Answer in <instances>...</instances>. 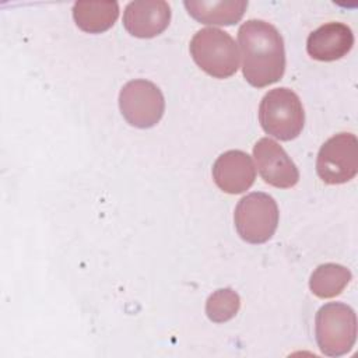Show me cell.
<instances>
[{"label": "cell", "mask_w": 358, "mask_h": 358, "mask_svg": "<svg viewBox=\"0 0 358 358\" xmlns=\"http://www.w3.org/2000/svg\"><path fill=\"white\" fill-rule=\"evenodd\" d=\"M245 80L257 88L277 83L285 70L284 41L278 29L263 20H248L238 29Z\"/></svg>", "instance_id": "6da1fadb"}, {"label": "cell", "mask_w": 358, "mask_h": 358, "mask_svg": "<svg viewBox=\"0 0 358 358\" xmlns=\"http://www.w3.org/2000/svg\"><path fill=\"white\" fill-rule=\"evenodd\" d=\"M194 63L214 78H228L239 67V50L234 38L220 28H203L189 45Z\"/></svg>", "instance_id": "7a4b0ae2"}, {"label": "cell", "mask_w": 358, "mask_h": 358, "mask_svg": "<svg viewBox=\"0 0 358 358\" xmlns=\"http://www.w3.org/2000/svg\"><path fill=\"white\" fill-rule=\"evenodd\" d=\"M259 122L267 134L281 141L298 137L305 123L299 96L285 87L268 91L259 105Z\"/></svg>", "instance_id": "3957f363"}, {"label": "cell", "mask_w": 358, "mask_h": 358, "mask_svg": "<svg viewBox=\"0 0 358 358\" xmlns=\"http://www.w3.org/2000/svg\"><path fill=\"white\" fill-rule=\"evenodd\" d=\"M315 334L320 351L341 357L351 351L357 340V316L351 306L341 302L323 305L315 319Z\"/></svg>", "instance_id": "277c9868"}, {"label": "cell", "mask_w": 358, "mask_h": 358, "mask_svg": "<svg viewBox=\"0 0 358 358\" xmlns=\"http://www.w3.org/2000/svg\"><path fill=\"white\" fill-rule=\"evenodd\" d=\"M278 207L275 200L262 192L243 196L234 213L238 235L249 243H264L275 232L278 225Z\"/></svg>", "instance_id": "5b68a950"}, {"label": "cell", "mask_w": 358, "mask_h": 358, "mask_svg": "<svg viewBox=\"0 0 358 358\" xmlns=\"http://www.w3.org/2000/svg\"><path fill=\"white\" fill-rule=\"evenodd\" d=\"M119 108L129 124L138 129H148L161 120L165 112V99L154 83L138 78L122 87Z\"/></svg>", "instance_id": "8992f818"}, {"label": "cell", "mask_w": 358, "mask_h": 358, "mask_svg": "<svg viewBox=\"0 0 358 358\" xmlns=\"http://www.w3.org/2000/svg\"><path fill=\"white\" fill-rule=\"evenodd\" d=\"M316 172L327 185H341L358 172V140L352 133H338L323 143L317 152Z\"/></svg>", "instance_id": "52a82bcc"}, {"label": "cell", "mask_w": 358, "mask_h": 358, "mask_svg": "<svg viewBox=\"0 0 358 358\" xmlns=\"http://www.w3.org/2000/svg\"><path fill=\"white\" fill-rule=\"evenodd\" d=\"M256 168L262 179L280 189H289L299 180V171L285 150L268 137L260 138L253 147Z\"/></svg>", "instance_id": "ba28073f"}, {"label": "cell", "mask_w": 358, "mask_h": 358, "mask_svg": "<svg viewBox=\"0 0 358 358\" xmlns=\"http://www.w3.org/2000/svg\"><path fill=\"white\" fill-rule=\"evenodd\" d=\"M171 21V7L164 0L130 1L123 13L126 31L137 38H154L162 34Z\"/></svg>", "instance_id": "9c48e42d"}, {"label": "cell", "mask_w": 358, "mask_h": 358, "mask_svg": "<svg viewBox=\"0 0 358 358\" xmlns=\"http://www.w3.org/2000/svg\"><path fill=\"white\" fill-rule=\"evenodd\" d=\"M256 178L250 155L241 150L222 152L213 165V179L225 193L238 194L248 190Z\"/></svg>", "instance_id": "30bf717a"}, {"label": "cell", "mask_w": 358, "mask_h": 358, "mask_svg": "<svg viewBox=\"0 0 358 358\" xmlns=\"http://www.w3.org/2000/svg\"><path fill=\"white\" fill-rule=\"evenodd\" d=\"M354 45V34L344 22H327L309 34L306 50L320 62H333L344 57Z\"/></svg>", "instance_id": "8fae6325"}, {"label": "cell", "mask_w": 358, "mask_h": 358, "mask_svg": "<svg viewBox=\"0 0 358 358\" xmlns=\"http://www.w3.org/2000/svg\"><path fill=\"white\" fill-rule=\"evenodd\" d=\"M183 4L196 21L208 25L236 24L248 7L245 0H186Z\"/></svg>", "instance_id": "7c38bea8"}, {"label": "cell", "mask_w": 358, "mask_h": 358, "mask_svg": "<svg viewBox=\"0 0 358 358\" xmlns=\"http://www.w3.org/2000/svg\"><path fill=\"white\" fill-rule=\"evenodd\" d=\"M119 17L116 1H77L73 6V18L80 29L88 34L108 31Z\"/></svg>", "instance_id": "4fadbf2b"}, {"label": "cell", "mask_w": 358, "mask_h": 358, "mask_svg": "<svg viewBox=\"0 0 358 358\" xmlns=\"http://www.w3.org/2000/svg\"><path fill=\"white\" fill-rule=\"evenodd\" d=\"M351 281V271L336 263H324L315 268L309 280L310 291L319 298H333L343 292Z\"/></svg>", "instance_id": "5bb4252c"}, {"label": "cell", "mask_w": 358, "mask_h": 358, "mask_svg": "<svg viewBox=\"0 0 358 358\" xmlns=\"http://www.w3.org/2000/svg\"><path fill=\"white\" fill-rule=\"evenodd\" d=\"M241 308V298L232 288L214 291L206 302L207 317L214 323H224L232 319Z\"/></svg>", "instance_id": "9a60e30c"}]
</instances>
